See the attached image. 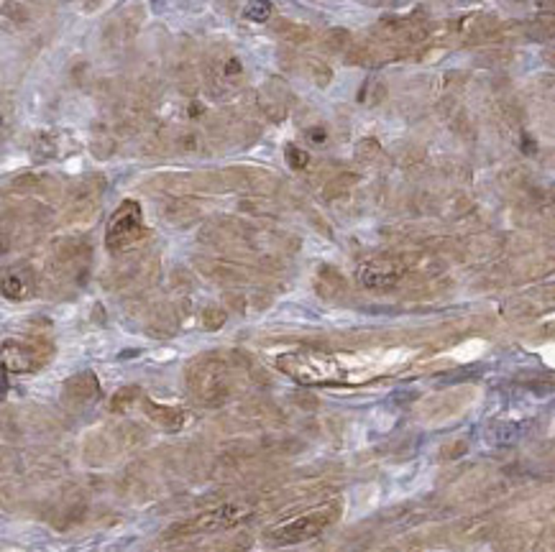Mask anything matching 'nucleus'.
I'll use <instances>...</instances> for the list:
<instances>
[{
	"label": "nucleus",
	"instance_id": "1",
	"mask_svg": "<svg viewBox=\"0 0 555 552\" xmlns=\"http://www.w3.org/2000/svg\"><path fill=\"white\" fill-rule=\"evenodd\" d=\"M335 517H338V506H323V509L307 512V514H302V517H294V519L269 529V532H266V542L274 544V547L307 542V539L317 537L320 532H325V529L335 521Z\"/></svg>",
	"mask_w": 555,
	"mask_h": 552
},
{
	"label": "nucleus",
	"instance_id": "2",
	"mask_svg": "<svg viewBox=\"0 0 555 552\" xmlns=\"http://www.w3.org/2000/svg\"><path fill=\"white\" fill-rule=\"evenodd\" d=\"M187 384L195 399L202 404H220L228 396V368L218 358H200L187 371Z\"/></svg>",
	"mask_w": 555,
	"mask_h": 552
},
{
	"label": "nucleus",
	"instance_id": "3",
	"mask_svg": "<svg viewBox=\"0 0 555 552\" xmlns=\"http://www.w3.org/2000/svg\"><path fill=\"white\" fill-rule=\"evenodd\" d=\"M277 366L300 384H328L338 376V366L325 353H284L277 358Z\"/></svg>",
	"mask_w": 555,
	"mask_h": 552
},
{
	"label": "nucleus",
	"instance_id": "4",
	"mask_svg": "<svg viewBox=\"0 0 555 552\" xmlns=\"http://www.w3.org/2000/svg\"><path fill=\"white\" fill-rule=\"evenodd\" d=\"M251 509L243 504H223L215 506V509H207V512L192 517V519L182 521V524H175L169 529L172 537H187V535H205V532H218V529H228L238 521L248 519Z\"/></svg>",
	"mask_w": 555,
	"mask_h": 552
},
{
	"label": "nucleus",
	"instance_id": "5",
	"mask_svg": "<svg viewBox=\"0 0 555 552\" xmlns=\"http://www.w3.org/2000/svg\"><path fill=\"white\" fill-rule=\"evenodd\" d=\"M143 236V218L141 207L134 200H126L123 205L113 213L108 230H105V243L111 251H128L134 248Z\"/></svg>",
	"mask_w": 555,
	"mask_h": 552
},
{
	"label": "nucleus",
	"instance_id": "6",
	"mask_svg": "<svg viewBox=\"0 0 555 552\" xmlns=\"http://www.w3.org/2000/svg\"><path fill=\"white\" fill-rule=\"evenodd\" d=\"M51 355V348L41 346V343H6L3 346V363L8 371H33L47 363V358Z\"/></svg>",
	"mask_w": 555,
	"mask_h": 552
},
{
	"label": "nucleus",
	"instance_id": "7",
	"mask_svg": "<svg viewBox=\"0 0 555 552\" xmlns=\"http://www.w3.org/2000/svg\"><path fill=\"white\" fill-rule=\"evenodd\" d=\"M399 268L392 261H366L364 266H358L356 276L366 289H392L399 282Z\"/></svg>",
	"mask_w": 555,
	"mask_h": 552
},
{
	"label": "nucleus",
	"instance_id": "8",
	"mask_svg": "<svg viewBox=\"0 0 555 552\" xmlns=\"http://www.w3.org/2000/svg\"><path fill=\"white\" fill-rule=\"evenodd\" d=\"M97 379L95 373L90 371H82L77 376H72L67 384H64V399H70L74 404H85V402H92L97 399Z\"/></svg>",
	"mask_w": 555,
	"mask_h": 552
},
{
	"label": "nucleus",
	"instance_id": "9",
	"mask_svg": "<svg viewBox=\"0 0 555 552\" xmlns=\"http://www.w3.org/2000/svg\"><path fill=\"white\" fill-rule=\"evenodd\" d=\"M143 409L149 414L159 427H164V430H179L184 425V412L182 409H175V407H161V404H154L151 399L143 402Z\"/></svg>",
	"mask_w": 555,
	"mask_h": 552
},
{
	"label": "nucleus",
	"instance_id": "10",
	"mask_svg": "<svg viewBox=\"0 0 555 552\" xmlns=\"http://www.w3.org/2000/svg\"><path fill=\"white\" fill-rule=\"evenodd\" d=\"M3 294L8 300H24V297H29V284L18 274H8L3 282Z\"/></svg>",
	"mask_w": 555,
	"mask_h": 552
},
{
	"label": "nucleus",
	"instance_id": "11",
	"mask_svg": "<svg viewBox=\"0 0 555 552\" xmlns=\"http://www.w3.org/2000/svg\"><path fill=\"white\" fill-rule=\"evenodd\" d=\"M243 16L248 21H266L271 16V3L269 0H251L246 8H243Z\"/></svg>",
	"mask_w": 555,
	"mask_h": 552
},
{
	"label": "nucleus",
	"instance_id": "12",
	"mask_svg": "<svg viewBox=\"0 0 555 552\" xmlns=\"http://www.w3.org/2000/svg\"><path fill=\"white\" fill-rule=\"evenodd\" d=\"M54 151H56V146H54V141H51L49 136H39V138L33 141V146H31V154H33V159H36V161H47V159H51V156H54Z\"/></svg>",
	"mask_w": 555,
	"mask_h": 552
},
{
	"label": "nucleus",
	"instance_id": "13",
	"mask_svg": "<svg viewBox=\"0 0 555 552\" xmlns=\"http://www.w3.org/2000/svg\"><path fill=\"white\" fill-rule=\"evenodd\" d=\"M284 156H287V164L292 166V169H305V166L309 164L307 151H302L300 146H294V143H289L284 149Z\"/></svg>",
	"mask_w": 555,
	"mask_h": 552
},
{
	"label": "nucleus",
	"instance_id": "14",
	"mask_svg": "<svg viewBox=\"0 0 555 552\" xmlns=\"http://www.w3.org/2000/svg\"><path fill=\"white\" fill-rule=\"evenodd\" d=\"M262 113L266 118L271 120H282L284 118V108L279 103V97H269V95H262Z\"/></svg>",
	"mask_w": 555,
	"mask_h": 552
},
{
	"label": "nucleus",
	"instance_id": "15",
	"mask_svg": "<svg viewBox=\"0 0 555 552\" xmlns=\"http://www.w3.org/2000/svg\"><path fill=\"white\" fill-rule=\"evenodd\" d=\"M175 146H177V151H182V154H195V151H200L202 141H200L198 133H182V136H177Z\"/></svg>",
	"mask_w": 555,
	"mask_h": 552
},
{
	"label": "nucleus",
	"instance_id": "16",
	"mask_svg": "<svg viewBox=\"0 0 555 552\" xmlns=\"http://www.w3.org/2000/svg\"><path fill=\"white\" fill-rule=\"evenodd\" d=\"M202 325H205L207 330H218V327L225 325V312L218 307H207L205 312H202Z\"/></svg>",
	"mask_w": 555,
	"mask_h": 552
},
{
	"label": "nucleus",
	"instance_id": "17",
	"mask_svg": "<svg viewBox=\"0 0 555 552\" xmlns=\"http://www.w3.org/2000/svg\"><path fill=\"white\" fill-rule=\"evenodd\" d=\"M348 31H341V29H335V31H330L325 36V47L330 49V51H341V49H346V44H348Z\"/></svg>",
	"mask_w": 555,
	"mask_h": 552
},
{
	"label": "nucleus",
	"instance_id": "18",
	"mask_svg": "<svg viewBox=\"0 0 555 552\" xmlns=\"http://www.w3.org/2000/svg\"><path fill=\"white\" fill-rule=\"evenodd\" d=\"M136 394H138V389L128 387V389H120L118 396H113V409H123L128 402H134Z\"/></svg>",
	"mask_w": 555,
	"mask_h": 552
},
{
	"label": "nucleus",
	"instance_id": "19",
	"mask_svg": "<svg viewBox=\"0 0 555 552\" xmlns=\"http://www.w3.org/2000/svg\"><path fill=\"white\" fill-rule=\"evenodd\" d=\"M309 70H312V79H315V85L325 87L328 82H330V70H328L325 64L312 62V64H309Z\"/></svg>",
	"mask_w": 555,
	"mask_h": 552
},
{
	"label": "nucleus",
	"instance_id": "20",
	"mask_svg": "<svg viewBox=\"0 0 555 552\" xmlns=\"http://www.w3.org/2000/svg\"><path fill=\"white\" fill-rule=\"evenodd\" d=\"M305 136H307V141H309V143H315V146H323V143L328 141L325 128H320V126L307 128V131H305Z\"/></svg>",
	"mask_w": 555,
	"mask_h": 552
},
{
	"label": "nucleus",
	"instance_id": "21",
	"mask_svg": "<svg viewBox=\"0 0 555 552\" xmlns=\"http://www.w3.org/2000/svg\"><path fill=\"white\" fill-rule=\"evenodd\" d=\"M220 77H225V79L241 77V62H238V59H228V62H225V70L220 72Z\"/></svg>",
	"mask_w": 555,
	"mask_h": 552
}]
</instances>
